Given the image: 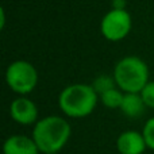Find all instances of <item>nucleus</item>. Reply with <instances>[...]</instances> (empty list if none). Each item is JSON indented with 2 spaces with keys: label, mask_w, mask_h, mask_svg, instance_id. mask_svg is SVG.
I'll return each mask as SVG.
<instances>
[{
  "label": "nucleus",
  "mask_w": 154,
  "mask_h": 154,
  "mask_svg": "<svg viewBox=\"0 0 154 154\" xmlns=\"http://www.w3.org/2000/svg\"><path fill=\"white\" fill-rule=\"evenodd\" d=\"M72 135V126L66 118L48 115L39 118L32 126L31 137L39 147L41 154H58L66 146Z\"/></svg>",
  "instance_id": "obj_1"
},
{
  "label": "nucleus",
  "mask_w": 154,
  "mask_h": 154,
  "mask_svg": "<svg viewBox=\"0 0 154 154\" xmlns=\"http://www.w3.org/2000/svg\"><path fill=\"white\" fill-rule=\"evenodd\" d=\"M100 101L92 84L75 82L66 85L58 95V107L65 118L82 119L92 114Z\"/></svg>",
  "instance_id": "obj_2"
},
{
  "label": "nucleus",
  "mask_w": 154,
  "mask_h": 154,
  "mask_svg": "<svg viewBox=\"0 0 154 154\" xmlns=\"http://www.w3.org/2000/svg\"><path fill=\"white\" fill-rule=\"evenodd\" d=\"M112 76L118 88L125 93H139L150 81L147 64L137 56H126L115 64Z\"/></svg>",
  "instance_id": "obj_3"
},
{
  "label": "nucleus",
  "mask_w": 154,
  "mask_h": 154,
  "mask_svg": "<svg viewBox=\"0 0 154 154\" xmlns=\"http://www.w3.org/2000/svg\"><path fill=\"white\" fill-rule=\"evenodd\" d=\"M5 84L18 96H27L38 85V70L26 60H16L5 69Z\"/></svg>",
  "instance_id": "obj_4"
},
{
  "label": "nucleus",
  "mask_w": 154,
  "mask_h": 154,
  "mask_svg": "<svg viewBox=\"0 0 154 154\" xmlns=\"http://www.w3.org/2000/svg\"><path fill=\"white\" fill-rule=\"evenodd\" d=\"M133 29V18L127 10L111 8L100 20V32L108 42H120Z\"/></svg>",
  "instance_id": "obj_5"
},
{
  "label": "nucleus",
  "mask_w": 154,
  "mask_h": 154,
  "mask_svg": "<svg viewBox=\"0 0 154 154\" xmlns=\"http://www.w3.org/2000/svg\"><path fill=\"white\" fill-rule=\"evenodd\" d=\"M10 116L20 126H34L39 120V111L31 99L18 96L10 104Z\"/></svg>",
  "instance_id": "obj_6"
},
{
  "label": "nucleus",
  "mask_w": 154,
  "mask_h": 154,
  "mask_svg": "<svg viewBox=\"0 0 154 154\" xmlns=\"http://www.w3.org/2000/svg\"><path fill=\"white\" fill-rule=\"evenodd\" d=\"M116 150L119 154H143L147 149L142 131L125 130L116 138Z\"/></svg>",
  "instance_id": "obj_7"
},
{
  "label": "nucleus",
  "mask_w": 154,
  "mask_h": 154,
  "mask_svg": "<svg viewBox=\"0 0 154 154\" xmlns=\"http://www.w3.org/2000/svg\"><path fill=\"white\" fill-rule=\"evenodd\" d=\"M3 154H41L32 137L15 134L3 142Z\"/></svg>",
  "instance_id": "obj_8"
},
{
  "label": "nucleus",
  "mask_w": 154,
  "mask_h": 154,
  "mask_svg": "<svg viewBox=\"0 0 154 154\" xmlns=\"http://www.w3.org/2000/svg\"><path fill=\"white\" fill-rule=\"evenodd\" d=\"M146 108L147 107L142 99L141 93H125L122 106H120V111L125 116L130 118V119H135V118L142 116Z\"/></svg>",
  "instance_id": "obj_9"
},
{
  "label": "nucleus",
  "mask_w": 154,
  "mask_h": 154,
  "mask_svg": "<svg viewBox=\"0 0 154 154\" xmlns=\"http://www.w3.org/2000/svg\"><path fill=\"white\" fill-rule=\"evenodd\" d=\"M100 97V103L103 104L106 108L108 109H120L123 97H125V92L120 91L118 87L112 88L109 91H106L104 93L99 95Z\"/></svg>",
  "instance_id": "obj_10"
},
{
  "label": "nucleus",
  "mask_w": 154,
  "mask_h": 154,
  "mask_svg": "<svg viewBox=\"0 0 154 154\" xmlns=\"http://www.w3.org/2000/svg\"><path fill=\"white\" fill-rule=\"evenodd\" d=\"M92 87L95 88V91L99 95H101V93H104L106 91L112 89V88L118 87V85H116V82H115V79L112 75H100L93 80Z\"/></svg>",
  "instance_id": "obj_11"
},
{
  "label": "nucleus",
  "mask_w": 154,
  "mask_h": 154,
  "mask_svg": "<svg viewBox=\"0 0 154 154\" xmlns=\"http://www.w3.org/2000/svg\"><path fill=\"white\" fill-rule=\"evenodd\" d=\"M142 134H143V138L146 141L147 149L154 152V116L149 118L145 122L143 127H142Z\"/></svg>",
  "instance_id": "obj_12"
},
{
  "label": "nucleus",
  "mask_w": 154,
  "mask_h": 154,
  "mask_svg": "<svg viewBox=\"0 0 154 154\" xmlns=\"http://www.w3.org/2000/svg\"><path fill=\"white\" fill-rule=\"evenodd\" d=\"M139 93H141L147 108L154 109V80H150Z\"/></svg>",
  "instance_id": "obj_13"
},
{
  "label": "nucleus",
  "mask_w": 154,
  "mask_h": 154,
  "mask_svg": "<svg viewBox=\"0 0 154 154\" xmlns=\"http://www.w3.org/2000/svg\"><path fill=\"white\" fill-rule=\"evenodd\" d=\"M111 8H118V10H127V8H126V2H125V0H112V7Z\"/></svg>",
  "instance_id": "obj_14"
}]
</instances>
